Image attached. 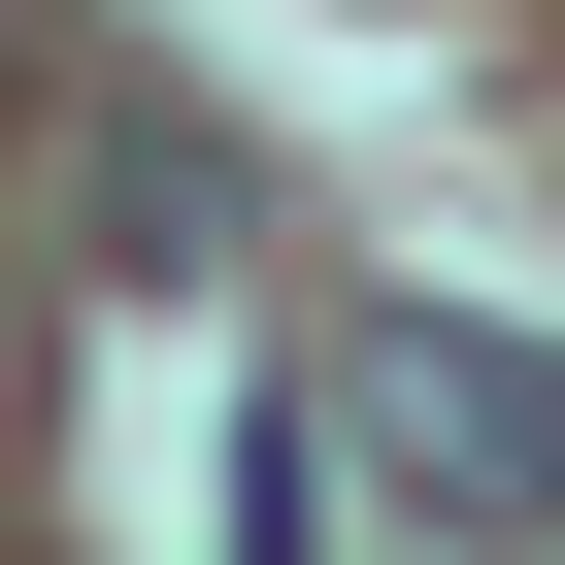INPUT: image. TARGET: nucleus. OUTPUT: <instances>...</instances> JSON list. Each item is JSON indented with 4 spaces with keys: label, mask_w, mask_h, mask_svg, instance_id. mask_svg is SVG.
<instances>
[{
    "label": "nucleus",
    "mask_w": 565,
    "mask_h": 565,
    "mask_svg": "<svg viewBox=\"0 0 565 565\" xmlns=\"http://www.w3.org/2000/svg\"><path fill=\"white\" fill-rule=\"evenodd\" d=\"M266 565L300 532H366V499H433V532H565V366L532 333H333L300 399H266Z\"/></svg>",
    "instance_id": "1"
},
{
    "label": "nucleus",
    "mask_w": 565,
    "mask_h": 565,
    "mask_svg": "<svg viewBox=\"0 0 565 565\" xmlns=\"http://www.w3.org/2000/svg\"><path fill=\"white\" fill-rule=\"evenodd\" d=\"M100 233H134V266H200V233H233V134H167V100H134V134H100Z\"/></svg>",
    "instance_id": "2"
}]
</instances>
